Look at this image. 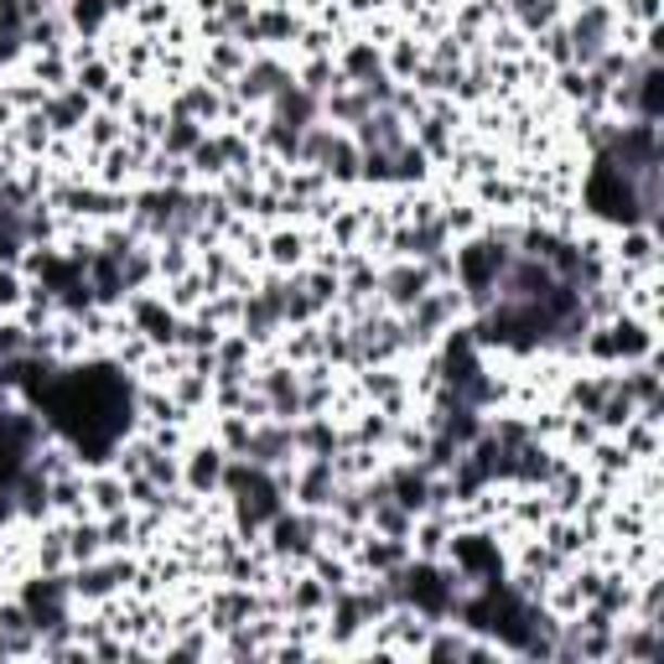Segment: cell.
Returning a JSON list of instances; mask_svg holds the SVG:
<instances>
[{
	"mask_svg": "<svg viewBox=\"0 0 664 664\" xmlns=\"http://www.w3.org/2000/svg\"><path fill=\"white\" fill-rule=\"evenodd\" d=\"M587 208L613 224H643V203H639V177H628L617 162H608L597 151V166L587 177Z\"/></svg>",
	"mask_w": 664,
	"mask_h": 664,
	"instance_id": "6da1fadb",
	"label": "cell"
},
{
	"mask_svg": "<svg viewBox=\"0 0 664 664\" xmlns=\"http://www.w3.org/2000/svg\"><path fill=\"white\" fill-rule=\"evenodd\" d=\"M84 110H89V94H84V89H68L63 99H52V104H48V125H58V130H73V125L84 119Z\"/></svg>",
	"mask_w": 664,
	"mask_h": 664,
	"instance_id": "9a60e30c",
	"label": "cell"
},
{
	"mask_svg": "<svg viewBox=\"0 0 664 664\" xmlns=\"http://www.w3.org/2000/svg\"><path fill=\"white\" fill-rule=\"evenodd\" d=\"M322 602H332V592L322 587V582H302V587L291 592V608H302V613H311V608H322Z\"/></svg>",
	"mask_w": 664,
	"mask_h": 664,
	"instance_id": "7402d4cb",
	"label": "cell"
},
{
	"mask_svg": "<svg viewBox=\"0 0 664 664\" xmlns=\"http://www.w3.org/2000/svg\"><path fill=\"white\" fill-rule=\"evenodd\" d=\"M296 255H302V239H296V234H281V239H276V260H296Z\"/></svg>",
	"mask_w": 664,
	"mask_h": 664,
	"instance_id": "cb8c5ba5",
	"label": "cell"
},
{
	"mask_svg": "<svg viewBox=\"0 0 664 664\" xmlns=\"http://www.w3.org/2000/svg\"><path fill=\"white\" fill-rule=\"evenodd\" d=\"M26 348V337H22V328H0V363L5 358H16Z\"/></svg>",
	"mask_w": 664,
	"mask_h": 664,
	"instance_id": "603a6c76",
	"label": "cell"
},
{
	"mask_svg": "<svg viewBox=\"0 0 664 664\" xmlns=\"http://www.w3.org/2000/svg\"><path fill=\"white\" fill-rule=\"evenodd\" d=\"M302 498H307L311 509L332 503V457H317V462L307 468V477H302Z\"/></svg>",
	"mask_w": 664,
	"mask_h": 664,
	"instance_id": "4fadbf2b",
	"label": "cell"
},
{
	"mask_svg": "<svg viewBox=\"0 0 664 664\" xmlns=\"http://www.w3.org/2000/svg\"><path fill=\"white\" fill-rule=\"evenodd\" d=\"M291 447H296V431L291 426H260V431H250V442H244V451H250L255 468H276V462H285Z\"/></svg>",
	"mask_w": 664,
	"mask_h": 664,
	"instance_id": "52a82bcc",
	"label": "cell"
},
{
	"mask_svg": "<svg viewBox=\"0 0 664 664\" xmlns=\"http://www.w3.org/2000/svg\"><path fill=\"white\" fill-rule=\"evenodd\" d=\"M457 281H462V291L473 296L477 307H488L494 302L498 281H503V270H509V250L498 244V239H473L468 250H457Z\"/></svg>",
	"mask_w": 664,
	"mask_h": 664,
	"instance_id": "7a4b0ae2",
	"label": "cell"
},
{
	"mask_svg": "<svg viewBox=\"0 0 664 664\" xmlns=\"http://www.w3.org/2000/svg\"><path fill=\"white\" fill-rule=\"evenodd\" d=\"M509 5H514L524 31H540V26L556 22V0H509Z\"/></svg>",
	"mask_w": 664,
	"mask_h": 664,
	"instance_id": "e0dca14e",
	"label": "cell"
},
{
	"mask_svg": "<svg viewBox=\"0 0 664 664\" xmlns=\"http://www.w3.org/2000/svg\"><path fill=\"white\" fill-rule=\"evenodd\" d=\"M110 11H115L110 0H73V26H78V31H99Z\"/></svg>",
	"mask_w": 664,
	"mask_h": 664,
	"instance_id": "ac0fdd59",
	"label": "cell"
},
{
	"mask_svg": "<svg viewBox=\"0 0 664 664\" xmlns=\"http://www.w3.org/2000/svg\"><path fill=\"white\" fill-rule=\"evenodd\" d=\"M197 141H203V125L188 119V115H177L171 125H166V136H162L166 156H188V151H197Z\"/></svg>",
	"mask_w": 664,
	"mask_h": 664,
	"instance_id": "5bb4252c",
	"label": "cell"
},
{
	"mask_svg": "<svg viewBox=\"0 0 664 664\" xmlns=\"http://www.w3.org/2000/svg\"><path fill=\"white\" fill-rule=\"evenodd\" d=\"M613 5H602V0H587L582 5V16L571 26V63H582V68H597L602 63V52H613Z\"/></svg>",
	"mask_w": 664,
	"mask_h": 664,
	"instance_id": "3957f363",
	"label": "cell"
},
{
	"mask_svg": "<svg viewBox=\"0 0 664 664\" xmlns=\"http://www.w3.org/2000/svg\"><path fill=\"white\" fill-rule=\"evenodd\" d=\"M188 483L197 488V494H208V488H218V483H224V451H218V447L192 451V462H188Z\"/></svg>",
	"mask_w": 664,
	"mask_h": 664,
	"instance_id": "7c38bea8",
	"label": "cell"
},
{
	"mask_svg": "<svg viewBox=\"0 0 664 664\" xmlns=\"http://www.w3.org/2000/svg\"><path fill=\"white\" fill-rule=\"evenodd\" d=\"M285 84H291V73H285L281 63H270V58H260V63H250V68L239 73V94L255 99V104H260V99H276Z\"/></svg>",
	"mask_w": 664,
	"mask_h": 664,
	"instance_id": "ba28073f",
	"label": "cell"
},
{
	"mask_svg": "<svg viewBox=\"0 0 664 664\" xmlns=\"http://www.w3.org/2000/svg\"><path fill=\"white\" fill-rule=\"evenodd\" d=\"M94 498H99V509H119V503H125V498H119V483H99Z\"/></svg>",
	"mask_w": 664,
	"mask_h": 664,
	"instance_id": "d4e9b609",
	"label": "cell"
},
{
	"mask_svg": "<svg viewBox=\"0 0 664 664\" xmlns=\"http://www.w3.org/2000/svg\"><path fill=\"white\" fill-rule=\"evenodd\" d=\"M608 337H613V354L617 358H643L649 348H654V332L643 328V322H613V328H608Z\"/></svg>",
	"mask_w": 664,
	"mask_h": 664,
	"instance_id": "8fae6325",
	"label": "cell"
},
{
	"mask_svg": "<svg viewBox=\"0 0 664 664\" xmlns=\"http://www.w3.org/2000/svg\"><path fill=\"white\" fill-rule=\"evenodd\" d=\"M296 442H302V447H311V451H322V457H332V447H337V436H332L328 421H311L307 431H296Z\"/></svg>",
	"mask_w": 664,
	"mask_h": 664,
	"instance_id": "ffe728a7",
	"label": "cell"
},
{
	"mask_svg": "<svg viewBox=\"0 0 664 664\" xmlns=\"http://www.w3.org/2000/svg\"><path fill=\"white\" fill-rule=\"evenodd\" d=\"M363 561H369L374 571L405 566V540H390V535H384V540H369V546H363Z\"/></svg>",
	"mask_w": 664,
	"mask_h": 664,
	"instance_id": "2e32d148",
	"label": "cell"
},
{
	"mask_svg": "<svg viewBox=\"0 0 664 664\" xmlns=\"http://www.w3.org/2000/svg\"><path fill=\"white\" fill-rule=\"evenodd\" d=\"M348 73H354L358 84L380 78V52H374V48H354V52H348Z\"/></svg>",
	"mask_w": 664,
	"mask_h": 664,
	"instance_id": "44dd1931",
	"label": "cell"
},
{
	"mask_svg": "<svg viewBox=\"0 0 664 664\" xmlns=\"http://www.w3.org/2000/svg\"><path fill=\"white\" fill-rule=\"evenodd\" d=\"M130 582V566H94V561H84V571L73 576V592L78 597H110L115 587H125Z\"/></svg>",
	"mask_w": 664,
	"mask_h": 664,
	"instance_id": "9c48e42d",
	"label": "cell"
},
{
	"mask_svg": "<svg viewBox=\"0 0 664 664\" xmlns=\"http://www.w3.org/2000/svg\"><path fill=\"white\" fill-rule=\"evenodd\" d=\"M317 529H322L317 520H307V514H285V509L270 520V535H276V550H281V556H311Z\"/></svg>",
	"mask_w": 664,
	"mask_h": 664,
	"instance_id": "8992f818",
	"label": "cell"
},
{
	"mask_svg": "<svg viewBox=\"0 0 664 664\" xmlns=\"http://www.w3.org/2000/svg\"><path fill=\"white\" fill-rule=\"evenodd\" d=\"M136 328H141L151 343H171V337H177V317H171L162 302H136Z\"/></svg>",
	"mask_w": 664,
	"mask_h": 664,
	"instance_id": "30bf717a",
	"label": "cell"
},
{
	"mask_svg": "<svg viewBox=\"0 0 664 664\" xmlns=\"http://www.w3.org/2000/svg\"><path fill=\"white\" fill-rule=\"evenodd\" d=\"M451 556H457V571H462L468 582H498V576H503V566H498V550L488 546L483 535L457 540V546H451Z\"/></svg>",
	"mask_w": 664,
	"mask_h": 664,
	"instance_id": "277c9868",
	"label": "cell"
},
{
	"mask_svg": "<svg viewBox=\"0 0 664 664\" xmlns=\"http://www.w3.org/2000/svg\"><path fill=\"white\" fill-rule=\"evenodd\" d=\"M380 285H384V296H390V307H416L431 291V265H395Z\"/></svg>",
	"mask_w": 664,
	"mask_h": 664,
	"instance_id": "5b68a950",
	"label": "cell"
},
{
	"mask_svg": "<svg viewBox=\"0 0 664 664\" xmlns=\"http://www.w3.org/2000/svg\"><path fill=\"white\" fill-rule=\"evenodd\" d=\"M99 550H104V529H94V524H89V529H73V535H68V556H73V561H94Z\"/></svg>",
	"mask_w": 664,
	"mask_h": 664,
	"instance_id": "d6986e66",
	"label": "cell"
},
{
	"mask_svg": "<svg viewBox=\"0 0 664 664\" xmlns=\"http://www.w3.org/2000/svg\"><path fill=\"white\" fill-rule=\"evenodd\" d=\"M16 296H22L16 276H11V270H0V302H16Z\"/></svg>",
	"mask_w": 664,
	"mask_h": 664,
	"instance_id": "484cf974",
	"label": "cell"
}]
</instances>
